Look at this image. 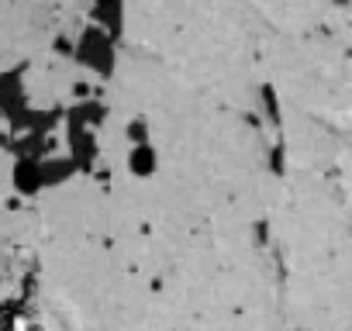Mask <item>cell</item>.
Returning a JSON list of instances; mask_svg holds the SVG:
<instances>
[{
	"mask_svg": "<svg viewBox=\"0 0 352 331\" xmlns=\"http://www.w3.org/2000/svg\"><path fill=\"white\" fill-rule=\"evenodd\" d=\"M131 166H135L138 173H148V170H152V148H148V145H138V148L131 152Z\"/></svg>",
	"mask_w": 352,
	"mask_h": 331,
	"instance_id": "cell-1",
	"label": "cell"
}]
</instances>
